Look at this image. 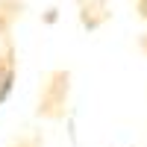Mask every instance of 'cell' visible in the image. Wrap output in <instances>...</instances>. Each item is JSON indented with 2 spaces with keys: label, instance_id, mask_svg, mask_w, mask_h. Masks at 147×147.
Wrapping results in <instances>:
<instances>
[{
  "label": "cell",
  "instance_id": "1",
  "mask_svg": "<svg viewBox=\"0 0 147 147\" xmlns=\"http://www.w3.org/2000/svg\"><path fill=\"white\" fill-rule=\"evenodd\" d=\"M68 100H71V71L68 68H56L41 82L35 115L44 118V121H62L65 112H68Z\"/></svg>",
  "mask_w": 147,
  "mask_h": 147
},
{
  "label": "cell",
  "instance_id": "2",
  "mask_svg": "<svg viewBox=\"0 0 147 147\" xmlns=\"http://www.w3.org/2000/svg\"><path fill=\"white\" fill-rule=\"evenodd\" d=\"M15 77H18V50H15L12 35H9L0 44V106L9 100L12 88H15Z\"/></svg>",
  "mask_w": 147,
  "mask_h": 147
},
{
  "label": "cell",
  "instance_id": "3",
  "mask_svg": "<svg viewBox=\"0 0 147 147\" xmlns=\"http://www.w3.org/2000/svg\"><path fill=\"white\" fill-rule=\"evenodd\" d=\"M80 21L85 30H97L109 21V0H85L82 12H80Z\"/></svg>",
  "mask_w": 147,
  "mask_h": 147
},
{
  "label": "cell",
  "instance_id": "4",
  "mask_svg": "<svg viewBox=\"0 0 147 147\" xmlns=\"http://www.w3.org/2000/svg\"><path fill=\"white\" fill-rule=\"evenodd\" d=\"M24 0H0V38H9L15 21L21 18Z\"/></svg>",
  "mask_w": 147,
  "mask_h": 147
},
{
  "label": "cell",
  "instance_id": "5",
  "mask_svg": "<svg viewBox=\"0 0 147 147\" xmlns=\"http://www.w3.org/2000/svg\"><path fill=\"white\" fill-rule=\"evenodd\" d=\"M44 144V138L38 136V132H32V136H24V138H18L12 147H41Z\"/></svg>",
  "mask_w": 147,
  "mask_h": 147
},
{
  "label": "cell",
  "instance_id": "6",
  "mask_svg": "<svg viewBox=\"0 0 147 147\" xmlns=\"http://www.w3.org/2000/svg\"><path fill=\"white\" fill-rule=\"evenodd\" d=\"M136 12L141 21H147V0H136Z\"/></svg>",
  "mask_w": 147,
  "mask_h": 147
},
{
  "label": "cell",
  "instance_id": "7",
  "mask_svg": "<svg viewBox=\"0 0 147 147\" xmlns=\"http://www.w3.org/2000/svg\"><path fill=\"white\" fill-rule=\"evenodd\" d=\"M138 50L147 56V32H141V35H138Z\"/></svg>",
  "mask_w": 147,
  "mask_h": 147
}]
</instances>
